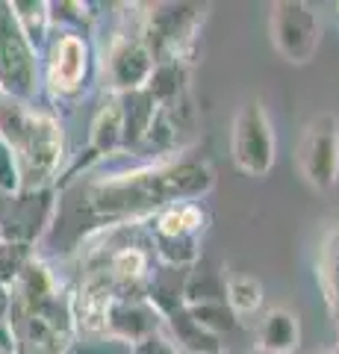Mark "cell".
<instances>
[{
  "label": "cell",
  "instance_id": "cell-16",
  "mask_svg": "<svg viewBox=\"0 0 339 354\" xmlns=\"http://www.w3.org/2000/svg\"><path fill=\"white\" fill-rule=\"evenodd\" d=\"M319 286L325 292L327 307H331L336 337H339V225H333L322 239V248H319ZM333 354H339V346H336Z\"/></svg>",
  "mask_w": 339,
  "mask_h": 354
},
{
  "label": "cell",
  "instance_id": "cell-27",
  "mask_svg": "<svg viewBox=\"0 0 339 354\" xmlns=\"http://www.w3.org/2000/svg\"><path fill=\"white\" fill-rule=\"evenodd\" d=\"M319 354H333V351H319Z\"/></svg>",
  "mask_w": 339,
  "mask_h": 354
},
{
  "label": "cell",
  "instance_id": "cell-10",
  "mask_svg": "<svg viewBox=\"0 0 339 354\" xmlns=\"http://www.w3.org/2000/svg\"><path fill=\"white\" fill-rule=\"evenodd\" d=\"M162 328H166V319L148 301V292H115L106 307L101 334L136 346V342L159 334Z\"/></svg>",
  "mask_w": 339,
  "mask_h": 354
},
{
  "label": "cell",
  "instance_id": "cell-15",
  "mask_svg": "<svg viewBox=\"0 0 339 354\" xmlns=\"http://www.w3.org/2000/svg\"><path fill=\"white\" fill-rule=\"evenodd\" d=\"M166 325L171 328V342L177 348H183L186 354H218L222 351V339L213 337L210 330H204L195 319L186 313V307L171 310L166 316Z\"/></svg>",
  "mask_w": 339,
  "mask_h": 354
},
{
  "label": "cell",
  "instance_id": "cell-4",
  "mask_svg": "<svg viewBox=\"0 0 339 354\" xmlns=\"http://www.w3.org/2000/svg\"><path fill=\"white\" fill-rule=\"evenodd\" d=\"M41 83L39 50L24 39L9 3L0 0V95L32 104Z\"/></svg>",
  "mask_w": 339,
  "mask_h": 354
},
{
  "label": "cell",
  "instance_id": "cell-8",
  "mask_svg": "<svg viewBox=\"0 0 339 354\" xmlns=\"http://www.w3.org/2000/svg\"><path fill=\"white\" fill-rule=\"evenodd\" d=\"M53 216H57V189L15 192L9 195L6 209L0 216V239L36 245L50 230Z\"/></svg>",
  "mask_w": 339,
  "mask_h": 354
},
{
  "label": "cell",
  "instance_id": "cell-3",
  "mask_svg": "<svg viewBox=\"0 0 339 354\" xmlns=\"http://www.w3.org/2000/svg\"><path fill=\"white\" fill-rule=\"evenodd\" d=\"M204 18H206V6L198 3L151 6V12L136 30V36L145 41L154 62H168V59L186 62V53L198 39Z\"/></svg>",
  "mask_w": 339,
  "mask_h": 354
},
{
  "label": "cell",
  "instance_id": "cell-18",
  "mask_svg": "<svg viewBox=\"0 0 339 354\" xmlns=\"http://www.w3.org/2000/svg\"><path fill=\"white\" fill-rule=\"evenodd\" d=\"M15 15V24L24 32V39L32 44L36 50H41L50 41V15H48V3L45 0H12L9 3Z\"/></svg>",
  "mask_w": 339,
  "mask_h": 354
},
{
  "label": "cell",
  "instance_id": "cell-23",
  "mask_svg": "<svg viewBox=\"0 0 339 354\" xmlns=\"http://www.w3.org/2000/svg\"><path fill=\"white\" fill-rule=\"evenodd\" d=\"M130 354H183V351L174 346L166 330H159V334L142 339V342H136V346H130Z\"/></svg>",
  "mask_w": 339,
  "mask_h": 354
},
{
  "label": "cell",
  "instance_id": "cell-13",
  "mask_svg": "<svg viewBox=\"0 0 339 354\" xmlns=\"http://www.w3.org/2000/svg\"><path fill=\"white\" fill-rule=\"evenodd\" d=\"M118 106H122V148H133L139 142H145L151 121L157 115V104L145 88L127 95H115Z\"/></svg>",
  "mask_w": 339,
  "mask_h": 354
},
{
  "label": "cell",
  "instance_id": "cell-11",
  "mask_svg": "<svg viewBox=\"0 0 339 354\" xmlns=\"http://www.w3.org/2000/svg\"><path fill=\"white\" fill-rule=\"evenodd\" d=\"M92 50L86 36L59 32L48 41V88L53 97H77L86 86Z\"/></svg>",
  "mask_w": 339,
  "mask_h": 354
},
{
  "label": "cell",
  "instance_id": "cell-5",
  "mask_svg": "<svg viewBox=\"0 0 339 354\" xmlns=\"http://www.w3.org/2000/svg\"><path fill=\"white\" fill-rule=\"evenodd\" d=\"M231 153L236 169L251 177H266L275 165V127L260 97H251L236 109Z\"/></svg>",
  "mask_w": 339,
  "mask_h": 354
},
{
  "label": "cell",
  "instance_id": "cell-19",
  "mask_svg": "<svg viewBox=\"0 0 339 354\" xmlns=\"http://www.w3.org/2000/svg\"><path fill=\"white\" fill-rule=\"evenodd\" d=\"M180 301H183V307L224 301V278L218 272L192 269L189 274H186L183 286H180Z\"/></svg>",
  "mask_w": 339,
  "mask_h": 354
},
{
  "label": "cell",
  "instance_id": "cell-21",
  "mask_svg": "<svg viewBox=\"0 0 339 354\" xmlns=\"http://www.w3.org/2000/svg\"><path fill=\"white\" fill-rule=\"evenodd\" d=\"M32 257H36V245L0 239V286L12 290V283L18 281V274L24 272V266Z\"/></svg>",
  "mask_w": 339,
  "mask_h": 354
},
{
  "label": "cell",
  "instance_id": "cell-14",
  "mask_svg": "<svg viewBox=\"0 0 339 354\" xmlns=\"http://www.w3.org/2000/svg\"><path fill=\"white\" fill-rule=\"evenodd\" d=\"M122 151V106H118V97L113 95L109 101L97 109V115L92 121V133H89V157L101 160L109 153Z\"/></svg>",
  "mask_w": 339,
  "mask_h": 354
},
{
  "label": "cell",
  "instance_id": "cell-2",
  "mask_svg": "<svg viewBox=\"0 0 339 354\" xmlns=\"http://www.w3.org/2000/svg\"><path fill=\"white\" fill-rule=\"evenodd\" d=\"M0 142L15 157L21 192L53 189L65 165V136L57 118L0 95Z\"/></svg>",
  "mask_w": 339,
  "mask_h": 354
},
{
  "label": "cell",
  "instance_id": "cell-24",
  "mask_svg": "<svg viewBox=\"0 0 339 354\" xmlns=\"http://www.w3.org/2000/svg\"><path fill=\"white\" fill-rule=\"evenodd\" d=\"M9 351H15V339H12V330L3 322L0 325V354H9Z\"/></svg>",
  "mask_w": 339,
  "mask_h": 354
},
{
  "label": "cell",
  "instance_id": "cell-20",
  "mask_svg": "<svg viewBox=\"0 0 339 354\" xmlns=\"http://www.w3.org/2000/svg\"><path fill=\"white\" fill-rule=\"evenodd\" d=\"M224 301L227 307L239 316L257 313L262 304V286L257 278H248V274H233V278L224 281Z\"/></svg>",
  "mask_w": 339,
  "mask_h": 354
},
{
  "label": "cell",
  "instance_id": "cell-9",
  "mask_svg": "<svg viewBox=\"0 0 339 354\" xmlns=\"http://www.w3.org/2000/svg\"><path fill=\"white\" fill-rule=\"evenodd\" d=\"M154 57L145 48L136 32H118L109 41L104 53V80L109 95H127L145 88L151 71H154Z\"/></svg>",
  "mask_w": 339,
  "mask_h": 354
},
{
  "label": "cell",
  "instance_id": "cell-1",
  "mask_svg": "<svg viewBox=\"0 0 339 354\" xmlns=\"http://www.w3.org/2000/svg\"><path fill=\"white\" fill-rule=\"evenodd\" d=\"M215 171L206 160L183 157L109 174L89 186V209L113 225L154 216L171 204L195 201L213 189Z\"/></svg>",
  "mask_w": 339,
  "mask_h": 354
},
{
  "label": "cell",
  "instance_id": "cell-17",
  "mask_svg": "<svg viewBox=\"0 0 339 354\" xmlns=\"http://www.w3.org/2000/svg\"><path fill=\"white\" fill-rule=\"evenodd\" d=\"M204 209L195 201H183V204H171L157 213L154 221V236H201L204 230Z\"/></svg>",
  "mask_w": 339,
  "mask_h": 354
},
{
  "label": "cell",
  "instance_id": "cell-7",
  "mask_svg": "<svg viewBox=\"0 0 339 354\" xmlns=\"http://www.w3.org/2000/svg\"><path fill=\"white\" fill-rule=\"evenodd\" d=\"M275 50L292 65H307L322 44V21L301 0H278L269 15Z\"/></svg>",
  "mask_w": 339,
  "mask_h": 354
},
{
  "label": "cell",
  "instance_id": "cell-6",
  "mask_svg": "<svg viewBox=\"0 0 339 354\" xmlns=\"http://www.w3.org/2000/svg\"><path fill=\"white\" fill-rule=\"evenodd\" d=\"M301 177L313 189L331 192L339 183V121L333 113L313 115L295 151Z\"/></svg>",
  "mask_w": 339,
  "mask_h": 354
},
{
  "label": "cell",
  "instance_id": "cell-12",
  "mask_svg": "<svg viewBox=\"0 0 339 354\" xmlns=\"http://www.w3.org/2000/svg\"><path fill=\"white\" fill-rule=\"evenodd\" d=\"M301 342L298 316L287 307H271L257 325V351L260 354H292Z\"/></svg>",
  "mask_w": 339,
  "mask_h": 354
},
{
  "label": "cell",
  "instance_id": "cell-25",
  "mask_svg": "<svg viewBox=\"0 0 339 354\" xmlns=\"http://www.w3.org/2000/svg\"><path fill=\"white\" fill-rule=\"evenodd\" d=\"M9 304H12V295H9L6 286H0V325H3L9 316Z\"/></svg>",
  "mask_w": 339,
  "mask_h": 354
},
{
  "label": "cell",
  "instance_id": "cell-22",
  "mask_svg": "<svg viewBox=\"0 0 339 354\" xmlns=\"http://www.w3.org/2000/svg\"><path fill=\"white\" fill-rule=\"evenodd\" d=\"M186 313H189L195 322H198L204 330H210L213 337L222 339V334H227V330L236 328V313L231 307H227V301H215V304H198V307H186Z\"/></svg>",
  "mask_w": 339,
  "mask_h": 354
},
{
  "label": "cell",
  "instance_id": "cell-26",
  "mask_svg": "<svg viewBox=\"0 0 339 354\" xmlns=\"http://www.w3.org/2000/svg\"><path fill=\"white\" fill-rule=\"evenodd\" d=\"M6 201H9V195L0 192V216H3V209H6Z\"/></svg>",
  "mask_w": 339,
  "mask_h": 354
}]
</instances>
